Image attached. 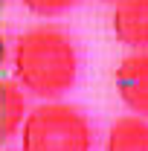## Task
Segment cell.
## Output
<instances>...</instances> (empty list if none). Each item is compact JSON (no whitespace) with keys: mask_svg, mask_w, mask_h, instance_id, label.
<instances>
[{"mask_svg":"<svg viewBox=\"0 0 148 151\" xmlns=\"http://www.w3.org/2000/svg\"><path fill=\"white\" fill-rule=\"evenodd\" d=\"M15 81L41 99L67 93L78 78V52L73 38L58 26H32L15 41Z\"/></svg>","mask_w":148,"mask_h":151,"instance_id":"cell-1","label":"cell"},{"mask_svg":"<svg viewBox=\"0 0 148 151\" xmlns=\"http://www.w3.org/2000/svg\"><path fill=\"white\" fill-rule=\"evenodd\" d=\"M23 151H93L87 116L67 102H44L23 122Z\"/></svg>","mask_w":148,"mask_h":151,"instance_id":"cell-2","label":"cell"},{"mask_svg":"<svg viewBox=\"0 0 148 151\" xmlns=\"http://www.w3.org/2000/svg\"><path fill=\"white\" fill-rule=\"evenodd\" d=\"M116 93L128 105L134 116L148 119V50L131 52L116 67Z\"/></svg>","mask_w":148,"mask_h":151,"instance_id":"cell-3","label":"cell"},{"mask_svg":"<svg viewBox=\"0 0 148 151\" xmlns=\"http://www.w3.org/2000/svg\"><path fill=\"white\" fill-rule=\"evenodd\" d=\"M113 35L134 52L148 50V0H119L111 15Z\"/></svg>","mask_w":148,"mask_h":151,"instance_id":"cell-4","label":"cell"},{"mask_svg":"<svg viewBox=\"0 0 148 151\" xmlns=\"http://www.w3.org/2000/svg\"><path fill=\"white\" fill-rule=\"evenodd\" d=\"M105 151H148V119L119 116L108 131Z\"/></svg>","mask_w":148,"mask_h":151,"instance_id":"cell-5","label":"cell"},{"mask_svg":"<svg viewBox=\"0 0 148 151\" xmlns=\"http://www.w3.org/2000/svg\"><path fill=\"white\" fill-rule=\"evenodd\" d=\"M3 139H12L26 122V96L15 78H3Z\"/></svg>","mask_w":148,"mask_h":151,"instance_id":"cell-6","label":"cell"},{"mask_svg":"<svg viewBox=\"0 0 148 151\" xmlns=\"http://www.w3.org/2000/svg\"><path fill=\"white\" fill-rule=\"evenodd\" d=\"M78 0H23V6L29 12H35L41 18H55V15H64L67 9H73Z\"/></svg>","mask_w":148,"mask_h":151,"instance_id":"cell-7","label":"cell"},{"mask_svg":"<svg viewBox=\"0 0 148 151\" xmlns=\"http://www.w3.org/2000/svg\"><path fill=\"white\" fill-rule=\"evenodd\" d=\"M105 3H119V0H105Z\"/></svg>","mask_w":148,"mask_h":151,"instance_id":"cell-8","label":"cell"},{"mask_svg":"<svg viewBox=\"0 0 148 151\" xmlns=\"http://www.w3.org/2000/svg\"><path fill=\"white\" fill-rule=\"evenodd\" d=\"M6 151H12V148H6Z\"/></svg>","mask_w":148,"mask_h":151,"instance_id":"cell-9","label":"cell"}]
</instances>
